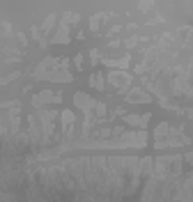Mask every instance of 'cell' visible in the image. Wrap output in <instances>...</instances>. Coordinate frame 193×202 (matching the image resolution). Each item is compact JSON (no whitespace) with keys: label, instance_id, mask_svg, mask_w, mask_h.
I'll return each instance as SVG.
<instances>
[{"label":"cell","instance_id":"obj_1","mask_svg":"<svg viewBox=\"0 0 193 202\" xmlns=\"http://www.w3.org/2000/svg\"><path fill=\"white\" fill-rule=\"evenodd\" d=\"M92 80H94V87H99V90L104 87V85H101V83H104V78H101L99 74H94V78H92Z\"/></svg>","mask_w":193,"mask_h":202}]
</instances>
